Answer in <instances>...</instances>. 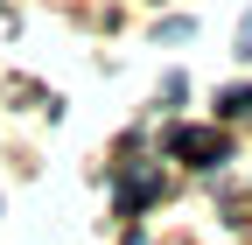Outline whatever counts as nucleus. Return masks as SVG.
Masks as SVG:
<instances>
[{
    "label": "nucleus",
    "mask_w": 252,
    "mask_h": 245,
    "mask_svg": "<svg viewBox=\"0 0 252 245\" xmlns=\"http://www.w3.org/2000/svg\"><path fill=\"white\" fill-rule=\"evenodd\" d=\"M168 154H182V161L210 168V161H224V133H203V126H175V133H168Z\"/></svg>",
    "instance_id": "obj_1"
},
{
    "label": "nucleus",
    "mask_w": 252,
    "mask_h": 245,
    "mask_svg": "<svg viewBox=\"0 0 252 245\" xmlns=\"http://www.w3.org/2000/svg\"><path fill=\"white\" fill-rule=\"evenodd\" d=\"M217 112H252V84H238V91H224V98H217Z\"/></svg>",
    "instance_id": "obj_2"
},
{
    "label": "nucleus",
    "mask_w": 252,
    "mask_h": 245,
    "mask_svg": "<svg viewBox=\"0 0 252 245\" xmlns=\"http://www.w3.org/2000/svg\"><path fill=\"white\" fill-rule=\"evenodd\" d=\"M238 42H245V49H238V56H252V14H245V28H238Z\"/></svg>",
    "instance_id": "obj_3"
}]
</instances>
